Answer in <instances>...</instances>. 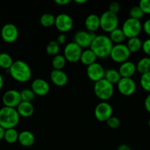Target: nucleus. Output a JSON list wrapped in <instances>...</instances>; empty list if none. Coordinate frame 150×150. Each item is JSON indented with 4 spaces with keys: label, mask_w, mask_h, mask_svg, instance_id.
<instances>
[{
    "label": "nucleus",
    "mask_w": 150,
    "mask_h": 150,
    "mask_svg": "<svg viewBox=\"0 0 150 150\" xmlns=\"http://www.w3.org/2000/svg\"><path fill=\"white\" fill-rule=\"evenodd\" d=\"M113 114V108L107 101H101L95 108V117L100 122H106Z\"/></svg>",
    "instance_id": "nucleus-10"
},
{
    "label": "nucleus",
    "mask_w": 150,
    "mask_h": 150,
    "mask_svg": "<svg viewBox=\"0 0 150 150\" xmlns=\"http://www.w3.org/2000/svg\"><path fill=\"white\" fill-rule=\"evenodd\" d=\"M108 37H109L111 42L113 43H115V45L116 44L122 43L126 38L122 30L120 28H117L111 32H110V35Z\"/></svg>",
    "instance_id": "nucleus-26"
},
{
    "label": "nucleus",
    "mask_w": 150,
    "mask_h": 150,
    "mask_svg": "<svg viewBox=\"0 0 150 150\" xmlns=\"http://www.w3.org/2000/svg\"><path fill=\"white\" fill-rule=\"evenodd\" d=\"M31 89L35 95L42 97L48 95L50 91V86L49 83L44 79H36L31 84Z\"/></svg>",
    "instance_id": "nucleus-16"
},
{
    "label": "nucleus",
    "mask_w": 150,
    "mask_h": 150,
    "mask_svg": "<svg viewBox=\"0 0 150 150\" xmlns=\"http://www.w3.org/2000/svg\"><path fill=\"white\" fill-rule=\"evenodd\" d=\"M13 63V58L9 54L5 52L0 53V67L8 70Z\"/></svg>",
    "instance_id": "nucleus-28"
},
{
    "label": "nucleus",
    "mask_w": 150,
    "mask_h": 150,
    "mask_svg": "<svg viewBox=\"0 0 150 150\" xmlns=\"http://www.w3.org/2000/svg\"><path fill=\"white\" fill-rule=\"evenodd\" d=\"M10 76L15 81L26 83L32 78V70L29 64L22 60H16L8 70Z\"/></svg>",
    "instance_id": "nucleus-2"
},
{
    "label": "nucleus",
    "mask_w": 150,
    "mask_h": 150,
    "mask_svg": "<svg viewBox=\"0 0 150 150\" xmlns=\"http://www.w3.org/2000/svg\"><path fill=\"white\" fill-rule=\"evenodd\" d=\"M142 29L150 38V18L145 21L144 23L142 24Z\"/></svg>",
    "instance_id": "nucleus-39"
},
{
    "label": "nucleus",
    "mask_w": 150,
    "mask_h": 150,
    "mask_svg": "<svg viewBox=\"0 0 150 150\" xmlns=\"http://www.w3.org/2000/svg\"><path fill=\"white\" fill-rule=\"evenodd\" d=\"M54 26L62 33H66L72 29L73 21L71 16L67 13H60L55 17Z\"/></svg>",
    "instance_id": "nucleus-13"
},
{
    "label": "nucleus",
    "mask_w": 150,
    "mask_h": 150,
    "mask_svg": "<svg viewBox=\"0 0 150 150\" xmlns=\"http://www.w3.org/2000/svg\"><path fill=\"white\" fill-rule=\"evenodd\" d=\"M16 110H17L20 117L28 118V117H30L31 116L33 115L35 108H34V105H32V103L21 101L19 103V105L16 107Z\"/></svg>",
    "instance_id": "nucleus-20"
},
{
    "label": "nucleus",
    "mask_w": 150,
    "mask_h": 150,
    "mask_svg": "<svg viewBox=\"0 0 150 150\" xmlns=\"http://www.w3.org/2000/svg\"><path fill=\"white\" fill-rule=\"evenodd\" d=\"M114 14H117L120 10V4L117 1H113L108 6V10Z\"/></svg>",
    "instance_id": "nucleus-38"
},
{
    "label": "nucleus",
    "mask_w": 150,
    "mask_h": 150,
    "mask_svg": "<svg viewBox=\"0 0 150 150\" xmlns=\"http://www.w3.org/2000/svg\"><path fill=\"white\" fill-rule=\"evenodd\" d=\"M148 126H149L150 128V118L149 119V120H148Z\"/></svg>",
    "instance_id": "nucleus-47"
},
{
    "label": "nucleus",
    "mask_w": 150,
    "mask_h": 150,
    "mask_svg": "<svg viewBox=\"0 0 150 150\" xmlns=\"http://www.w3.org/2000/svg\"><path fill=\"white\" fill-rule=\"evenodd\" d=\"M113 45L114 44L109 37L104 35H96L92 41L89 48L95 53L97 58L105 59L110 57Z\"/></svg>",
    "instance_id": "nucleus-1"
},
{
    "label": "nucleus",
    "mask_w": 150,
    "mask_h": 150,
    "mask_svg": "<svg viewBox=\"0 0 150 150\" xmlns=\"http://www.w3.org/2000/svg\"><path fill=\"white\" fill-rule=\"evenodd\" d=\"M66 40H67V36H66V35L64 33H62L57 38V42L60 45V44L65 43Z\"/></svg>",
    "instance_id": "nucleus-40"
},
{
    "label": "nucleus",
    "mask_w": 150,
    "mask_h": 150,
    "mask_svg": "<svg viewBox=\"0 0 150 150\" xmlns=\"http://www.w3.org/2000/svg\"><path fill=\"white\" fill-rule=\"evenodd\" d=\"M136 65V71H138L142 75L149 73L150 72V57H143L138 62Z\"/></svg>",
    "instance_id": "nucleus-25"
},
{
    "label": "nucleus",
    "mask_w": 150,
    "mask_h": 150,
    "mask_svg": "<svg viewBox=\"0 0 150 150\" xmlns=\"http://www.w3.org/2000/svg\"><path fill=\"white\" fill-rule=\"evenodd\" d=\"M18 142L21 146L24 147H29L35 143V137L32 132L29 130H23L19 133Z\"/></svg>",
    "instance_id": "nucleus-21"
},
{
    "label": "nucleus",
    "mask_w": 150,
    "mask_h": 150,
    "mask_svg": "<svg viewBox=\"0 0 150 150\" xmlns=\"http://www.w3.org/2000/svg\"><path fill=\"white\" fill-rule=\"evenodd\" d=\"M75 2L77 3V4H85L86 2V0H75Z\"/></svg>",
    "instance_id": "nucleus-46"
},
{
    "label": "nucleus",
    "mask_w": 150,
    "mask_h": 150,
    "mask_svg": "<svg viewBox=\"0 0 150 150\" xmlns=\"http://www.w3.org/2000/svg\"><path fill=\"white\" fill-rule=\"evenodd\" d=\"M18 132L15 128L7 129L4 130V139L7 143L8 144H14L18 142Z\"/></svg>",
    "instance_id": "nucleus-27"
},
{
    "label": "nucleus",
    "mask_w": 150,
    "mask_h": 150,
    "mask_svg": "<svg viewBox=\"0 0 150 150\" xmlns=\"http://www.w3.org/2000/svg\"><path fill=\"white\" fill-rule=\"evenodd\" d=\"M51 82L57 86H64L68 81V77L63 70H53L50 73Z\"/></svg>",
    "instance_id": "nucleus-17"
},
{
    "label": "nucleus",
    "mask_w": 150,
    "mask_h": 150,
    "mask_svg": "<svg viewBox=\"0 0 150 150\" xmlns=\"http://www.w3.org/2000/svg\"><path fill=\"white\" fill-rule=\"evenodd\" d=\"M21 98V101H25V102L32 103L35 98L36 95L33 92V91L31 89H24L20 92Z\"/></svg>",
    "instance_id": "nucleus-32"
},
{
    "label": "nucleus",
    "mask_w": 150,
    "mask_h": 150,
    "mask_svg": "<svg viewBox=\"0 0 150 150\" xmlns=\"http://www.w3.org/2000/svg\"><path fill=\"white\" fill-rule=\"evenodd\" d=\"M96 55L90 48H86L84 51H82L80 61L83 64L86 66H89L90 64H93V63L96 62Z\"/></svg>",
    "instance_id": "nucleus-22"
},
{
    "label": "nucleus",
    "mask_w": 150,
    "mask_h": 150,
    "mask_svg": "<svg viewBox=\"0 0 150 150\" xmlns=\"http://www.w3.org/2000/svg\"><path fill=\"white\" fill-rule=\"evenodd\" d=\"M117 89L124 96H131L136 91V83L132 78H121L117 83Z\"/></svg>",
    "instance_id": "nucleus-12"
},
{
    "label": "nucleus",
    "mask_w": 150,
    "mask_h": 150,
    "mask_svg": "<svg viewBox=\"0 0 150 150\" xmlns=\"http://www.w3.org/2000/svg\"><path fill=\"white\" fill-rule=\"evenodd\" d=\"M18 35V29L14 23H6L1 28V37L5 42L7 43L15 42L17 40Z\"/></svg>",
    "instance_id": "nucleus-11"
},
{
    "label": "nucleus",
    "mask_w": 150,
    "mask_h": 150,
    "mask_svg": "<svg viewBox=\"0 0 150 150\" xmlns=\"http://www.w3.org/2000/svg\"><path fill=\"white\" fill-rule=\"evenodd\" d=\"M51 63H52L54 70H62V69L64 68L66 64V59L63 55L57 54V55L54 56Z\"/></svg>",
    "instance_id": "nucleus-30"
},
{
    "label": "nucleus",
    "mask_w": 150,
    "mask_h": 150,
    "mask_svg": "<svg viewBox=\"0 0 150 150\" xmlns=\"http://www.w3.org/2000/svg\"><path fill=\"white\" fill-rule=\"evenodd\" d=\"M142 49L144 53L147 55V57H150V38L146 39L142 42Z\"/></svg>",
    "instance_id": "nucleus-37"
},
{
    "label": "nucleus",
    "mask_w": 150,
    "mask_h": 150,
    "mask_svg": "<svg viewBox=\"0 0 150 150\" xmlns=\"http://www.w3.org/2000/svg\"><path fill=\"white\" fill-rule=\"evenodd\" d=\"M130 54L131 53L130 52L125 44H116L113 45L110 57L115 62L122 64L125 62L128 61Z\"/></svg>",
    "instance_id": "nucleus-7"
},
{
    "label": "nucleus",
    "mask_w": 150,
    "mask_h": 150,
    "mask_svg": "<svg viewBox=\"0 0 150 150\" xmlns=\"http://www.w3.org/2000/svg\"><path fill=\"white\" fill-rule=\"evenodd\" d=\"M140 84L142 89L150 93V72L142 74L140 78Z\"/></svg>",
    "instance_id": "nucleus-34"
},
{
    "label": "nucleus",
    "mask_w": 150,
    "mask_h": 150,
    "mask_svg": "<svg viewBox=\"0 0 150 150\" xmlns=\"http://www.w3.org/2000/svg\"><path fill=\"white\" fill-rule=\"evenodd\" d=\"M139 6L144 14L150 15V0H142Z\"/></svg>",
    "instance_id": "nucleus-36"
},
{
    "label": "nucleus",
    "mask_w": 150,
    "mask_h": 150,
    "mask_svg": "<svg viewBox=\"0 0 150 150\" xmlns=\"http://www.w3.org/2000/svg\"><path fill=\"white\" fill-rule=\"evenodd\" d=\"M121 78L120 73L116 69H108L105 70L104 79L110 82L111 84H117Z\"/></svg>",
    "instance_id": "nucleus-23"
},
{
    "label": "nucleus",
    "mask_w": 150,
    "mask_h": 150,
    "mask_svg": "<svg viewBox=\"0 0 150 150\" xmlns=\"http://www.w3.org/2000/svg\"><path fill=\"white\" fill-rule=\"evenodd\" d=\"M60 47L59 44L57 42V40H51L47 45L46 48H45V51L46 53L50 56H54L59 54V52Z\"/></svg>",
    "instance_id": "nucleus-31"
},
{
    "label": "nucleus",
    "mask_w": 150,
    "mask_h": 150,
    "mask_svg": "<svg viewBox=\"0 0 150 150\" xmlns=\"http://www.w3.org/2000/svg\"><path fill=\"white\" fill-rule=\"evenodd\" d=\"M105 69L102 64L98 62H95L86 67V75L92 81L95 82L104 79Z\"/></svg>",
    "instance_id": "nucleus-15"
},
{
    "label": "nucleus",
    "mask_w": 150,
    "mask_h": 150,
    "mask_svg": "<svg viewBox=\"0 0 150 150\" xmlns=\"http://www.w3.org/2000/svg\"><path fill=\"white\" fill-rule=\"evenodd\" d=\"M144 107L145 109L146 110V111L150 114V93L148 94V95L146 97V98H145Z\"/></svg>",
    "instance_id": "nucleus-41"
},
{
    "label": "nucleus",
    "mask_w": 150,
    "mask_h": 150,
    "mask_svg": "<svg viewBox=\"0 0 150 150\" xmlns=\"http://www.w3.org/2000/svg\"><path fill=\"white\" fill-rule=\"evenodd\" d=\"M19 121L20 116L16 108L5 106L0 108V126L4 130L15 128Z\"/></svg>",
    "instance_id": "nucleus-3"
},
{
    "label": "nucleus",
    "mask_w": 150,
    "mask_h": 150,
    "mask_svg": "<svg viewBox=\"0 0 150 150\" xmlns=\"http://www.w3.org/2000/svg\"><path fill=\"white\" fill-rule=\"evenodd\" d=\"M40 23L44 27H51L54 26L55 23V16L49 13L42 14L40 18Z\"/></svg>",
    "instance_id": "nucleus-29"
},
{
    "label": "nucleus",
    "mask_w": 150,
    "mask_h": 150,
    "mask_svg": "<svg viewBox=\"0 0 150 150\" xmlns=\"http://www.w3.org/2000/svg\"><path fill=\"white\" fill-rule=\"evenodd\" d=\"M118 71L122 78H132L136 72V65L133 62L126 61L120 64Z\"/></svg>",
    "instance_id": "nucleus-18"
},
{
    "label": "nucleus",
    "mask_w": 150,
    "mask_h": 150,
    "mask_svg": "<svg viewBox=\"0 0 150 150\" xmlns=\"http://www.w3.org/2000/svg\"><path fill=\"white\" fill-rule=\"evenodd\" d=\"M96 35L94 32H88L86 30L78 31L73 37V42L81 48H87L90 47Z\"/></svg>",
    "instance_id": "nucleus-8"
},
{
    "label": "nucleus",
    "mask_w": 150,
    "mask_h": 150,
    "mask_svg": "<svg viewBox=\"0 0 150 150\" xmlns=\"http://www.w3.org/2000/svg\"><path fill=\"white\" fill-rule=\"evenodd\" d=\"M142 41L139 37H136V38H132L128 39L127 43V47L130 52L131 54H135L137 53L142 49Z\"/></svg>",
    "instance_id": "nucleus-24"
},
{
    "label": "nucleus",
    "mask_w": 150,
    "mask_h": 150,
    "mask_svg": "<svg viewBox=\"0 0 150 150\" xmlns=\"http://www.w3.org/2000/svg\"><path fill=\"white\" fill-rule=\"evenodd\" d=\"M106 124L110 128L117 129L120 126L121 122H120V120L118 118V117L112 116V117H111L108 120H107Z\"/></svg>",
    "instance_id": "nucleus-35"
},
{
    "label": "nucleus",
    "mask_w": 150,
    "mask_h": 150,
    "mask_svg": "<svg viewBox=\"0 0 150 150\" xmlns=\"http://www.w3.org/2000/svg\"><path fill=\"white\" fill-rule=\"evenodd\" d=\"M81 53L82 48L80 46H79L76 42H70L64 47L63 56L65 58L66 61L75 63L80 61Z\"/></svg>",
    "instance_id": "nucleus-9"
},
{
    "label": "nucleus",
    "mask_w": 150,
    "mask_h": 150,
    "mask_svg": "<svg viewBox=\"0 0 150 150\" xmlns=\"http://www.w3.org/2000/svg\"><path fill=\"white\" fill-rule=\"evenodd\" d=\"M117 150H131L130 146L127 144H121L118 146Z\"/></svg>",
    "instance_id": "nucleus-43"
},
{
    "label": "nucleus",
    "mask_w": 150,
    "mask_h": 150,
    "mask_svg": "<svg viewBox=\"0 0 150 150\" xmlns=\"http://www.w3.org/2000/svg\"><path fill=\"white\" fill-rule=\"evenodd\" d=\"M55 3L56 4H59V5L61 6H64L68 4L69 3H70V0H55Z\"/></svg>",
    "instance_id": "nucleus-42"
},
{
    "label": "nucleus",
    "mask_w": 150,
    "mask_h": 150,
    "mask_svg": "<svg viewBox=\"0 0 150 150\" xmlns=\"http://www.w3.org/2000/svg\"><path fill=\"white\" fill-rule=\"evenodd\" d=\"M94 92L98 99L102 101H107L114 95V85L105 79H103L95 83Z\"/></svg>",
    "instance_id": "nucleus-4"
},
{
    "label": "nucleus",
    "mask_w": 150,
    "mask_h": 150,
    "mask_svg": "<svg viewBox=\"0 0 150 150\" xmlns=\"http://www.w3.org/2000/svg\"><path fill=\"white\" fill-rule=\"evenodd\" d=\"M21 102L20 92L16 89H9L4 92L2 96V103L5 107L16 108Z\"/></svg>",
    "instance_id": "nucleus-14"
},
{
    "label": "nucleus",
    "mask_w": 150,
    "mask_h": 150,
    "mask_svg": "<svg viewBox=\"0 0 150 150\" xmlns=\"http://www.w3.org/2000/svg\"><path fill=\"white\" fill-rule=\"evenodd\" d=\"M4 129L0 126V141L4 139Z\"/></svg>",
    "instance_id": "nucleus-44"
},
{
    "label": "nucleus",
    "mask_w": 150,
    "mask_h": 150,
    "mask_svg": "<svg viewBox=\"0 0 150 150\" xmlns=\"http://www.w3.org/2000/svg\"><path fill=\"white\" fill-rule=\"evenodd\" d=\"M144 15L145 14L143 13V11H142V9L140 8V7L139 5L133 6V7H131L130 11H129L130 18L136 19V20L140 21L141 19L143 18Z\"/></svg>",
    "instance_id": "nucleus-33"
},
{
    "label": "nucleus",
    "mask_w": 150,
    "mask_h": 150,
    "mask_svg": "<svg viewBox=\"0 0 150 150\" xmlns=\"http://www.w3.org/2000/svg\"><path fill=\"white\" fill-rule=\"evenodd\" d=\"M100 28L105 32H112L118 28L119 18L117 14L111 13L109 10H106L100 16Z\"/></svg>",
    "instance_id": "nucleus-5"
},
{
    "label": "nucleus",
    "mask_w": 150,
    "mask_h": 150,
    "mask_svg": "<svg viewBox=\"0 0 150 150\" xmlns=\"http://www.w3.org/2000/svg\"><path fill=\"white\" fill-rule=\"evenodd\" d=\"M3 86H4V79H3V76L0 73V90L2 89Z\"/></svg>",
    "instance_id": "nucleus-45"
},
{
    "label": "nucleus",
    "mask_w": 150,
    "mask_h": 150,
    "mask_svg": "<svg viewBox=\"0 0 150 150\" xmlns=\"http://www.w3.org/2000/svg\"><path fill=\"white\" fill-rule=\"evenodd\" d=\"M122 30L126 38L139 37L142 31V23L140 21L128 18L123 23Z\"/></svg>",
    "instance_id": "nucleus-6"
},
{
    "label": "nucleus",
    "mask_w": 150,
    "mask_h": 150,
    "mask_svg": "<svg viewBox=\"0 0 150 150\" xmlns=\"http://www.w3.org/2000/svg\"><path fill=\"white\" fill-rule=\"evenodd\" d=\"M86 31L95 33L100 28V16L96 14H90L86 18L84 22Z\"/></svg>",
    "instance_id": "nucleus-19"
}]
</instances>
